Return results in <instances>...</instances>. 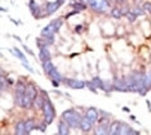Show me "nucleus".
<instances>
[{
  "label": "nucleus",
  "mask_w": 151,
  "mask_h": 135,
  "mask_svg": "<svg viewBox=\"0 0 151 135\" xmlns=\"http://www.w3.org/2000/svg\"><path fill=\"white\" fill-rule=\"evenodd\" d=\"M118 1H119V3H124V4H125V3L128 1V0H118Z\"/></svg>",
  "instance_id": "7c9ffc66"
},
{
  "label": "nucleus",
  "mask_w": 151,
  "mask_h": 135,
  "mask_svg": "<svg viewBox=\"0 0 151 135\" xmlns=\"http://www.w3.org/2000/svg\"><path fill=\"white\" fill-rule=\"evenodd\" d=\"M23 49H25V50H26V51H27V53H29L30 55H34L32 50H31V49H29V48H27V46H23Z\"/></svg>",
  "instance_id": "cd10ccee"
},
{
  "label": "nucleus",
  "mask_w": 151,
  "mask_h": 135,
  "mask_svg": "<svg viewBox=\"0 0 151 135\" xmlns=\"http://www.w3.org/2000/svg\"><path fill=\"white\" fill-rule=\"evenodd\" d=\"M26 86L23 84V81H18L14 90V100H16V104L17 106H21L22 107V102H23V96H25L26 93Z\"/></svg>",
  "instance_id": "39448f33"
},
{
  "label": "nucleus",
  "mask_w": 151,
  "mask_h": 135,
  "mask_svg": "<svg viewBox=\"0 0 151 135\" xmlns=\"http://www.w3.org/2000/svg\"><path fill=\"white\" fill-rule=\"evenodd\" d=\"M43 115H44V122L47 125L52 124L54 121V117H56V109H54L53 103L50 102V99L45 94V100H44V106H43Z\"/></svg>",
  "instance_id": "f03ea898"
},
{
  "label": "nucleus",
  "mask_w": 151,
  "mask_h": 135,
  "mask_svg": "<svg viewBox=\"0 0 151 135\" xmlns=\"http://www.w3.org/2000/svg\"><path fill=\"white\" fill-rule=\"evenodd\" d=\"M62 119L65 121H67V124L71 126V129H79L81 121V116L78 111L75 109H66L62 113Z\"/></svg>",
  "instance_id": "f257e3e1"
},
{
  "label": "nucleus",
  "mask_w": 151,
  "mask_h": 135,
  "mask_svg": "<svg viewBox=\"0 0 151 135\" xmlns=\"http://www.w3.org/2000/svg\"><path fill=\"white\" fill-rule=\"evenodd\" d=\"M12 53H13V54H14V55H16V57H17V58H18V59H21L22 62H27V59H26V57H25V54H23V53H22V51H21V50H19V49H18V48H13V49H12Z\"/></svg>",
  "instance_id": "b1692460"
},
{
  "label": "nucleus",
  "mask_w": 151,
  "mask_h": 135,
  "mask_svg": "<svg viewBox=\"0 0 151 135\" xmlns=\"http://www.w3.org/2000/svg\"><path fill=\"white\" fill-rule=\"evenodd\" d=\"M29 9H30V13L32 14L34 18H43L40 5L37 4L35 0H30V3H29Z\"/></svg>",
  "instance_id": "9d476101"
},
{
  "label": "nucleus",
  "mask_w": 151,
  "mask_h": 135,
  "mask_svg": "<svg viewBox=\"0 0 151 135\" xmlns=\"http://www.w3.org/2000/svg\"><path fill=\"white\" fill-rule=\"evenodd\" d=\"M61 8V4L57 1H52V3H47V5H45V14L47 16H50V14H53V13H56L58 9Z\"/></svg>",
  "instance_id": "4468645a"
},
{
  "label": "nucleus",
  "mask_w": 151,
  "mask_h": 135,
  "mask_svg": "<svg viewBox=\"0 0 151 135\" xmlns=\"http://www.w3.org/2000/svg\"><path fill=\"white\" fill-rule=\"evenodd\" d=\"M81 1H84L85 4H88V3H89V0H81Z\"/></svg>",
  "instance_id": "2f4dec72"
},
{
  "label": "nucleus",
  "mask_w": 151,
  "mask_h": 135,
  "mask_svg": "<svg viewBox=\"0 0 151 135\" xmlns=\"http://www.w3.org/2000/svg\"><path fill=\"white\" fill-rule=\"evenodd\" d=\"M85 117L94 125V124L98 121V111L94 107H91V108H88L87 112H85Z\"/></svg>",
  "instance_id": "9b49d317"
},
{
  "label": "nucleus",
  "mask_w": 151,
  "mask_h": 135,
  "mask_svg": "<svg viewBox=\"0 0 151 135\" xmlns=\"http://www.w3.org/2000/svg\"><path fill=\"white\" fill-rule=\"evenodd\" d=\"M14 133L17 135H22V134H26V121H18L16 124V127H14Z\"/></svg>",
  "instance_id": "a211bd4d"
},
{
  "label": "nucleus",
  "mask_w": 151,
  "mask_h": 135,
  "mask_svg": "<svg viewBox=\"0 0 151 135\" xmlns=\"http://www.w3.org/2000/svg\"><path fill=\"white\" fill-rule=\"evenodd\" d=\"M79 129L83 133H89L92 129H93V124L89 121L87 117H81V121H80V125H79Z\"/></svg>",
  "instance_id": "f8f14e48"
},
{
  "label": "nucleus",
  "mask_w": 151,
  "mask_h": 135,
  "mask_svg": "<svg viewBox=\"0 0 151 135\" xmlns=\"http://www.w3.org/2000/svg\"><path fill=\"white\" fill-rule=\"evenodd\" d=\"M92 82H93L94 86H96L97 89H101V90H104V91H109V88L106 86V82L102 81L101 79L98 77V76H96V77L92 79Z\"/></svg>",
  "instance_id": "f3484780"
},
{
  "label": "nucleus",
  "mask_w": 151,
  "mask_h": 135,
  "mask_svg": "<svg viewBox=\"0 0 151 135\" xmlns=\"http://www.w3.org/2000/svg\"><path fill=\"white\" fill-rule=\"evenodd\" d=\"M123 111H124V112H129V108L128 107H123Z\"/></svg>",
  "instance_id": "c85d7f7f"
},
{
  "label": "nucleus",
  "mask_w": 151,
  "mask_h": 135,
  "mask_svg": "<svg viewBox=\"0 0 151 135\" xmlns=\"http://www.w3.org/2000/svg\"><path fill=\"white\" fill-rule=\"evenodd\" d=\"M0 88H1V91H4V90L6 89V88H9V85H12L13 84V81L11 80V79H6L4 75H1V77H0Z\"/></svg>",
  "instance_id": "aec40b11"
},
{
  "label": "nucleus",
  "mask_w": 151,
  "mask_h": 135,
  "mask_svg": "<svg viewBox=\"0 0 151 135\" xmlns=\"http://www.w3.org/2000/svg\"><path fill=\"white\" fill-rule=\"evenodd\" d=\"M37 96V90L34 88L32 84H27L26 86V93H25V96H23V102H22V107L26 109L31 108L35 103V99Z\"/></svg>",
  "instance_id": "7ed1b4c3"
},
{
  "label": "nucleus",
  "mask_w": 151,
  "mask_h": 135,
  "mask_svg": "<svg viewBox=\"0 0 151 135\" xmlns=\"http://www.w3.org/2000/svg\"><path fill=\"white\" fill-rule=\"evenodd\" d=\"M48 76H49L50 80H57V81H60V82H62L63 79H65V77H62V75L58 72V70H57L56 67H53V70L49 72V75H48Z\"/></svg>",
  "instance_id": "6ab92c4d"
},
{
  "label": "nucleus",
  "mask_w": 151,
  "mask_h": 135,
  "mask_svg": "<svg viewBox=\"0 0 151 135\" xmlns=\"http://www.w3.org/2000/svg\"><path fill=\"white\" fill-rule=\"evenodd\" d=\"M83 30H84V27H83V25H76V27H75V31H76V32H78V34L83 32Z\"/></svg>",
  "instance_id": "bb28decb"
},
{
  "label": "nucleus",
  "mask_w": 151,
  "mask_h": 135,
  "mask_svg": "<svg viewBox=\"0 0 151 135\" xmlns=\"http://www.w3.org/2000/svg\"><path fill=\"white\" fill-rule=\"evenodd\" d=\"M142 6H143V10L145 12H147V13H151V3H143L142 4Z\"/></svg>",
  "instance_id": "393cba45"
},
{
  "label": "nucleus",
  "mask_w": 151,
  "mask_h": 135,
  "mask_svg": "<svg viewBox=\"0 0 151 135\" xmlns=\"http://www.w3.org/2000/svg\"><path fill=\"white\" fill-rule=\"evenodd\" d=\"M111 16L114 17L115 19H120L122 16H124V12H123L120 8H118V6H114V8L111 9Z\"/></svg>",
  "instance_id": "4be33fe9"
},
{
  "label": "nucleus",
  "mask_w": 151,
  "mask_h": 135,
  "mask_svg": "<svg viewBox=\"0 0 151 135\" xmlns=\"http://www.w3.org/2000/svg\"><path fill=\"white\" fill-rule=\"evenodd\" d=\"M34 129H36V124L34 119H29L26 121V134H30Z\"/></svg>",
  "instance_id": "412c9836"
},
{
  "label": "nucleus",
  "mask_w": 151,
  "mask_h": 135,
  "mask_svg": "<svg viewBox=\"0 0 151 135\" xmlns=\"http://www.w3.org/2000/svg\"><path fill=\"white\" fill-rule=\"evenodd\" d=\"M70 129H71V126L67 124V121H65L63 119H61L60 122H58V134L68 135V134H70Z\"/></svg>",
  "instance_id": "ddd939ff"
},
{
  "label": "nucleus",
  "mask_w": 151,
  "mask_h": 135,
  "mask_svg": "<svg viewBox=\"0 0 151 135\" xmlns=\"http://www.w3.org/2000/svg\"><path fill=\"white\" fill-rule=\"evenodd\" d=\"M53 63H52V61L50 59H48V61H45V62H43V70H44V72H45V75H49V72L53 70Z\"/></svg>",
  "instance_id": "5701e85b"
},
{
  "label": "nucleus",
  "mask_w": 151,
  "mask_h": 135,
  "mask_svg": "<svg viewBox=\"0 0 151 135\" xmlns=\"http://www.w3.org/2000/svg\"><path fill=\"white\" fill-rule=\"evenodd\" d=\"M127 124L122 122V121H112L111 124H110V130H109V134H112V135H122L124 134V131L127 129Z\"/></svg>",
  "instance_id": "423d86ee"
},
{
  "label": "nucleus",
  "mask_w": 151,
  "mask_h": 135,
  "mask_svg": "<svg viewBox=\"0 0 151 135\" xmlns=\"http://www.w3.org/2000/svg\"><path fill=\"white\" fill-rule=\"evenodd\" d=\"M70 8L74 10H78V12H83V10L88 8V4H85L81 0H73V1L70 3Z\"/></svg>",
  "instance_id": "2eb2a0df"
},
{
  "label": "nucleus",
  "mask_w": 151,
  "mask_h": 135,
  "mask_svg": "<svg viewBox=\"0 0 151 135\" xmlns=\"http://www.w3.org/2000/svg\"><path fill=\"white\" fill-rule=\"evenodd\" d=\"M57 32H58V30L56 29V26H54L52 22H49L42 30V32H40V36H42V37H54V35H56Z\"/></svg>",
  "instance_id": "1a4fd4ad"
},
{
  "label": "nucleus",
  "mask_w": 151,
  "mask_h": 135,
  "mask_svg": "<svg viewBox=\"0 0 151 135\" xmlns=\"http://www.w3.org/2000/svg\"><path fill=\"white\" fill-rule=\"evenodd\" d=\"M63 84H66L71 89H84L87 86V82L78 80V79H63Z\"/></svg>",
  "instance_id": "6e6552de"
},
{
  "label": "nucleus",
  "mask_w": 151,
  "mask_h": 135,
  "mask_svg": "<svg viewBox=\"0 0 151 135\" xmlns=\"http://www.w3.org/2000/svg\"><path fill=\"white\" fill-rule=\"evenodd\" d=\"M39 59L42 63L48 61V59H50V51L48 49V46H43L39 49Z\"/></svg>",
  "instance_id": "dca6fc26"
},
{
  "label": "nucleus",
  "mask_w": 151,
  "mask_h": 135,
  "mask_svg": "<svg viewBox=\"0 0 151 135\" xmlns=\"http://www.w3.org/2000/svg\"><path fill=\"white\" fill-rule=\"evenodd\" d=\"M99 124L98 126L96 127L94 130V134L97 135H105V134H109V130H110V120L107 117H102V119H98Z\"/></svg>",
  "instance_id": "0eeeda50"
},
{
  "label": "nucleus",
  "mask_w": 151,
  "mask_h": 135,
  "mask_svg": "<svg viewBox=\"0 0 151 135\" xmlns=\"http://www.w3.org/2000/svg\"><path fill=\"white\" fill-rule=\"evenodd\" d=\"M57 1H58V3H60V4H61V5H62V4H63V3H65V1H66V0H57Z\"/></svg>",
  "instance_id": "c756f323"
},
{
  "label": "nucleus",
  "mask_w": 151,
  "mask_h": 135,
  "mask_svg": "<svg viewBox=\"0 0 151 135\" xmlns=\"http://www.w3.org/2000/svg\"><path fill=\"white\" fill-rule=\"evenodd\" d=\"M88 6L96 13H106L110 9V1L109 0H89Z\"/></svg>",
  "instance_id": "20e7f679"
},
{
  "label": "nucleus",
  "mask_w": 151,
  "mask_h": 135,
  "mask_svg": "<svg viewBox=\"0 0 151 135\" xmlns=\"http://www.w3.org/2000/svg\"><path fill=\"white\" fill-rule=\"evenodd\" d=\"M22 63H23V67H25V68H26V70H27V71H30V72H34V70H32V67H31V66H30L29 63H27V62H22Z\"/></svg>",
  "instance_id": "a878e982"
}]
</instances>
